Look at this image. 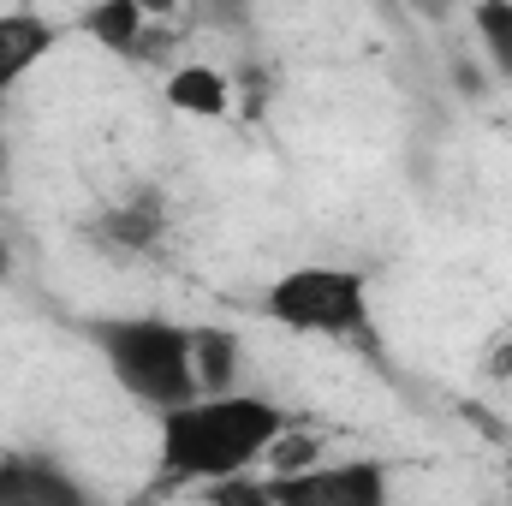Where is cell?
Here are the masks:
<instances>
[{
    "label": "cell",
    "mask_w": 512,
    "mask_h": 506,
    "mask_svg": "<svg viewBox=\"0 0 512 506\" xmlns=\"http://www.w3.org/2000/svg\"><path fill=\"white\" fill-rule=\"evenodd\" d=\"M286 429H292V417L268 393H239V387L197 393V399L161 411L155 459L173 483H221V477L256 471Z\"/></svg>",
    "instance_id": "6da1fadb"
},
{
    "label": "cell",
    "mask_w": 512,
    "mask_h": 506,
    "mask_svg": "<svg viewBox=\"0 0 512 506\" xmlns=\"http://www.w3.org/2000/svg\"><path fill=\"white\" fill-rule=\"evenodd\" d=\"M84 340L96 346L108 376L120 381L137 405H149L155 417L185 405V399H197L191 328L137 310V316H84Z\"/></svg>",
    "instance_id": "7a4b0ae2"
},
{
    "label": "cell",
    "mask_w": 512,
    "mask_h": 506,
    "mask_svg": "<svg viewBox=\"0 0 512 506\" xmlns=\"http://www.w3.org/2000/svg\"><path fill=\"white\" fill-rule=\"evenodd\" d=\"M262 316L310 340H370V274L346 262H304L268 280Z\"/></svg>",
    "instance_id": "3957f363"
},
{
    "label": "cell",
    "mask_w": 512,
    "mask_h": 506,
    "mask_svg": "<svg viewBox=\"0 0 512 506\" xmlns=\"http://www.w3.org/2000/svg\"><path fill=\"white\" fill-rule=\"evenodd\" d=\"M203 495L215 501H286V506H387V471L376 459H340V465H304V471H280L268 483L221 477L203 483Z\"/></svg>",
    "instance_id": "277c9868"
},
{
    "label": "cell",
    "mask_w": 512,
    "mask_h": 506,
    "mask_svg": "<svg viewBox=\"0 0 512 506\" xmlns=\"http://www.w3.org/2000/svg\"><path fill=\"white\" fill-rule=\"evenodd\" d=\"M90 489L48 453H0V506H84Z\"/></svg>",
    "instance_id": "5b68a950"
},
{
    "label": "cell",
    "mask_w": 512,
    "mask_h": 506,
    "mask_svg": "<svg viewBox=\"0 0 512 506\" xmlns=\"http://www.w3.org/2000/svg\"><path fill=\"white\" fill-rule=\"evenodd\" d=\"M90 239L114 256H149L167 239V197L155 191H131L120 203H108L96 221H90Z\"/></svg>",
    "instance_id": "8992f818"
},
{
    "label": "cell",
    "mask_w": 512,
    "mask_h": 506,
    "mask_svg": "<svg viewBox=\"0 0 512 506\" xmlns=\"http://www.w3.org/2000/svg\"><path fill=\"white\" fill-rule=\"evenodd\" d=\"M54 42H60L54 18H42V12H0V108L54 54Z\"/></svg>",
    "instance_id": "52a82bcc"
},
{
    "label": "cell",
    "mask_w": 512,
    "mask_h": 506,
    "mask_svg": "<svg viewBox=\"0 0 512 506\" xmlns=\"http://www.w3.org/2000/svg\"><path fill=\"white\" fill-rule=\"evenodd\" d=\"M161 102H167L173 114H185V120H227V108H233V78L215 72V66H203V60H191V66H173V72H167Z\"/></svg>",
    "instance_id": "ba28073f"
},
{
    "label": "cell",
    "mask_w": 512,
    "mask_h": 506,
    "mask_svg": "<svg viewBox=\"0 0 512 506\" xmlns=\"http://www.w3.org/2000/svg\"><path fill=\"white\" fill-rule=\"evenodd\" d=\"M84 36H90L96 48L131 60V54L143 48V36H149V6H143V0H96V6L84 12Z\"/></svg>",
    "instance_id": "9c48e42d"
},
{
    "label": "cell",
    "mask_w": 512,
    "mask_h": 506,
    "mask_svg": "<svg viewBox=\"0 0 512 506\" xmlns=\"http://www.w3.org/2000/svg\"><path fill=\"white\" fill-rule=\"evenodd\" d=\"M239 334L233 328H191V370H197V393H227L239 381Z\"/></svg>",
    "instance_id": "30bf717a"
},
{
    "label": "cell",
    "mask_w": 512,
    "mask_h": 506,
    "mask_svg": "<svg viewBox=\"0 0 512 506\" xmlns=\"http://www.w3.org/2000/svg\"><path fill=\"white\" fill-rule=\"evenodd\" d=\"M471 30H477V48H483L489 72L512 84V0H477Z\"/></svg>",
    "instance_id": "8fae6325"
},
{
    "label": "cell",
    "mask_w": 512,
    "mask_h": 506,
    "mask_svg": "<svg viewBox=\"0 0 512 506\" xmlns=\"http://www.w3.org/2000/svg\"><path fill=\"white\" fill-rule=\"evenodd\" d=\"M203 12H209V24H221V30H245V24H251V0H203Z\"/></svg>",
    "instance_id": "7c38bea8"
},
{
    "label": "cell",
    "mask_w": 512,
    "mask_h": 506,
    "mask_svg": "<svg viewBox=\"0 0 512 506\" xmlns=\"http://www.w3.org/2000/svg\"><path fill=\"white\" fill-rule=\"evenodd\" d=\"M6 274H12V245L0 239V280H6Z\"/></svg>",
    "instance_id": "4fadbf2b"
}]
</instances>
